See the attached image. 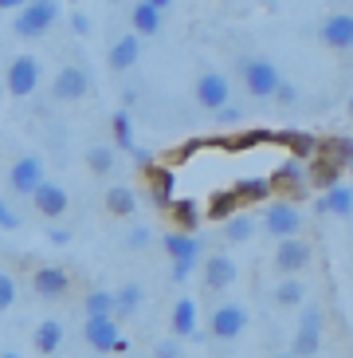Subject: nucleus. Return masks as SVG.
<instances>
[{"mask_svg": "<svg viewBox=\"0 0 353 358\" xmlns=\"http://www.w3.org/2000/svg\"><path fill=\"white\" fill-rule=\"evenodd\" d=\"M239 83L248 87V95H255V99H275L283 75L271 59H255L251 55V59H239Z\"/></svg>", "mask_w": 353, "mask_h": 358, "instance_id": "1", "label": "nucleus"}, {"mask_svg": "<svg viewBox=\"0 0 353 358\" xmlns=\"http://www.w3.org/2000/svg\"><path fill=\"white\" fill-rule=\"evenodd\" d=\"M55 16H59V0H28L20 12H16V36H24V40H36V36L52 32Z\"/></svg>", "mask_w": 353, "mask_h": 358, "instance_id": "2", "label": "nucleus"}, {"mask_svg": "<svg viewBox=\"0 0 353 358\" xmlns=\"http://www.w3.org/2000/svg\"><path fill=\"white\" fill-rule=\"evenodd\" d=\"M165 252H169V260H173V280L181 284V280H188L193 268L200 264V241L193 232H165Z\"/></svg>", "mask_w": 353, "mask_h": 358, "instance_id": "3", "label": "nucleus"}, {"mask_svg": "<svg viewBox=\"0 0 353 358\" xmlns=\"http://www.w3.org/2000/svg\"><path fill=\"white\" fill-rule=\"evenodd\" d=\"M83 338H87V347L98 350V355H110V350H130V343L122 338V331H118V319H114V315L87 319V323H83Z\"/></svg>", "mask_w": 353, "mask_h": 358, "instance_id": "4", "label": "nucleus"}, {"mask_svg": "<svg viewBox=\"0 0 353 358\" xmlns=\"http://www.w3.org/2000/svg\"><path fill=\"white\" fill-rule=\"evenodd\" d=\"M263 229H267V236H275V241L299 236V232H302L299 205H294V201H271L267 209H263Z\"/></svg>", "mask_w": 353, "mask_h": 358, "instance_id": "5", "label": "nucleus"}, {"mask_svg": "<svg viewBox=\"0 0 353 358\" xmlns=\"http://www.w3.org/2000/svg\"><path fill=\"white\" fill-rule=\"evenodd\" d=\"M248 331V307L243 303H220L208 319V335L220 338V343H232Z\"/></svg>", "mask_w": 353, "mask_h": 358, "instance_id": "6", "label": "nucleus"}, {"mask_svg": "<svg viewBox=\"0 0 353 358\" xmlns=\"http://www.w3.org/2000/svg\"><path fill=\"white\" fill-rule=\"evenodd\" d=\"M322 347V307H302V319H299V331H294V343L291 350L299 358H310L314 350Z\"/></svg>", "mask_w": 353, "mask_h": 358, "instance_id": "7", "label": "nucleus"}, {"mask_svg": "<svg viewBox=\"0 0 353 358\" xmlns=\"http://www.w3.org/2000/svg\"><path fill=\"white\" fill-rule=\"evenodd\" d=\"M310 260H314L310 244L299 241V236H287V241H279V248H275V272H283V275H302L310 268Z\"/></svg>", "mask_w": 353, "mask_h": 358, "instance_id": "8", "label": "nucleus"}, {"mask_svg": "<svg viewBox=\"0 0 353 358\" xmlns=\"http://www.w3.org/2000/svg\"><path fill=\"white\" fill-rule=\"evenodd\" d=\"M4 87H8V95L16 99H28L36 87H40V64L31 59V55H16L8 64V79H4Z\"/></svg>", "mask_w": 353, "mask_h": 358, "instance_id": "9", "label": "nucleus"}, {"mask_svg": "<svg viewBox=\"0 0 353 358\" xmlns=\"http://www.w3.org/2000/svg\"><path fill=\"white\" fill-rule=\"evenodd\" d=\"M236 275H239V268H236V260H232L228 252H212L204 264H200V280H204L208 292H224V287H232L236 284Z\"/></svg>", "mask_w": 353, "mask_h": 358, "instance_id": "10", "label": "nucleus"}, {"mask_svg": "<svg viewBox=\"0 0 353 358\" xmlns=\"http://www.w3.org/2000/svg\"><path fill=\"white\" fill-rule=\"evenodd\" d=\"M193 95H197V103L204 106V110H212V115H216L220 106H228L232 87H228V79H224L220 71H204L197 79V87H193Z\"/></svg>", "mask_w": 353, "mask_h": 358, "instance_id": "11", "label": "nucleus"}, {"mask_svg": "<svg viewBox=\"0 0 353 358\" xmlns=\"http://www.w3.org/2000/svg\"><path fill=\"white\" fill-rule=\"evenodd\" d=\"M8 185H12V193L31 197V193L43 185V162L36 158V154H24V158L8 169Z\"/></svg>", "mask_w": 353, "mask_h": 358, "instance_id": "12", "label": "nucleus"}, {"mask_svg": "<svg viewBox=\"0 0 353 358\" xmlns=\"http://www.w3.org/2000/svg\"><path fill=\"white\" fill-rule=\"evenodd\" d=\"M318 36H322V43L333 48V52H350L353 48V12H333V16H326Z\"/></svg>", "mask_w": 353, "mask_h": 358, "instance_id": "13", "label": "nucleus"}, {"mask_svg": "<svg viewBox=\"0 0 353 358\" xmlns=\"http://www.w3.org/2000/svg\"><path fill=\"white\" fill-rule=\"evenodd\" d=\"M87 91H91V79H87L83 67H75V64H67L52 79V95L59 99V103H75V99H83Z\"/></svg>", "mask_w": 353, "mask_h": 358, "instance_id": "14", "label": "nucleus"}, {"mask_svg": "<svg viewBox=\"0 0 353 358\" xmlns=\"http://www.w3.org/2000/svg\"><path fill=\"white\" fill-rule=\"evenodd\" d=\"M146 185H149V197L161 205V209H169L173 205V193H176V173L173 166H149L146 169Z\"/></svg>", "mask_w": 353, "mask_h": 358, "instance_id": "15", "label": "nucleus"}, {"mask_svg": "<svg viewBox=\"0 0 353 358\" xmlns=\"http://www.w3.org/2000/svg\"><path fill=\"white\" fill-rule=\"evenodd\" d=\"M31 201H36V213H40V217H47V221H55V217H63V213H67V189H63V185H55V181H43L40 189L31 193Z\"/></svg>", "mask_w": 353, "mask_h": 358, "instance_id": "16", "label": "nucleus"}, {"mask_svg": "<svg viewBox=\"0 0 353 358\" xmlns=\"http://www.w3.org/2000/svg\"><path fill=\"white\" fill-rule=\"evenodd\" d=\"M31 287H36V295H43V299H59V295H67V287H71V275L63 272V268H40V272L31 275Z\"/></svg>", "mask_w": 353, "mask_h": 358, "instance_id": "17", "label": "nucleus"}, {"mask_svg": "<svg viewBox=\"0 0 353 358\" xmlns=\"http://www.w3.org/2000/svg\"><path fill=\"white\" fill-rule=\"evenodd\" d=\"M137 55H142V36L137 32H130V36L110 43V67H114V71H130V67L137 64Z\"/></svg>", "mask_w": 353, "mask_h": 358, "instance_id": "18", "label": "nucleus"}, {"mask_svg": "<svg viewBox=\"0 0 353 358\" xmlns=\"http://www.w3.org/2000/svg\"><path fill=\"white\" fill-rule=\"evenodd\" d=\"M275 142H283V146L291 150V158H299V162H314V158H318V138H314V134L283 130V134H275Z\"/></svg>", "mask_w": 353, "mask_h": 358, "instance_id": "19", "label": "nucleus"}, {"mask_svg": "<svg viewBox=\"0 0 353 358\" xmlns=\"http://www.w3.org/2000/svg\"><path fill=\"white\" fill-rule=\"evenodd\" d=\"M271 189H287V193H294V197H306V189H302V162L299 158L283 162V166L271 173Z\"/></svg>", "mask_w": 353, "mask_h": 358, "instance_id": "20", "label": "nucleus"}, {"mask_svg": "<svg viewBox=\"0 0 353 358\" xmlns=\"http://www.w3.org/2000/svg\"><path fill=\"white\" fill-rule=\"evenodd\" d=\"M31 347L40 350L43 358H52L55 350L63 347V323L59 319H43V323L36 327V335H31Z\"/></svg>", "mask_w": 353, "mask_h": 358, "instance_id": "21", "label": "nucleus"}, {"mask_svg": "<svg viewBox=\"0 0 353 358\" xmlns=\"http://www.w3.org/2000/svg\"><path fill=\"white\" fill-rule=\"evenodd\" d=\"M169 327H173L176 338H193L197 335V303L193 299H176L173 315H169Z\"/></svg>", "mask_w": 353, "mask_h": 358, "instance_id": "22", "label": "nucleus"}, {"mask_svg": "<svg viewBox=\"0 0 353 358\" xmlns=\"http://www.w3.org/2000/svg\"><path fill=\"white\" fill-rule=\"evenodd\" d=\"M318 213L353 217V189H350V185H330V189H326V197L318 201Z\"/></svg>", "mask_w": 353, "mask_h": 358, "instance_id": "23", "label": "nucleus"}, {"mask_svg": "<svg viewBox=\"0 0 353 358\" xmlns=\"http://www.w3.org/2000/svg\"><path fill=\"white\" fill-rule=\"evenodd\" d=\"M302 299H306V280L302 275H283L275 284V303L279 307H302Z\"/></svg>", "mask_w": 353, "mask_h": 358, "instance_id": "24", "label": "nucleus"}, {"mask_svg": "<svg viewBox=\"0 0 353 358\" xmlns=\"http://www.w3.org/2000/svg\"><path fill=\"white\" fill-rule=\"evenodd\" d=\"M134 32L137 36H157L161 32V8L157 4H149V0H142V4H134Z\"/></svg>", "mask_w": 353, "mask_h": 358, "instance_id": "25", "label": "nucleus"}, {"mask_svg": "<svg viewBox=\"0 0 353 358\" xmlns=\"http://www.w3.org/2000/svg\"><path fill=\"white\" fill-rule=\"evenodd\" d=\"M239 205H243V201H239L236 189H220L216 197L208 201V217H204V221H228V217H236V213H239Z\"/></svg>", "mask_w": 353, "mask_h": 358, "instance_id": "26", "label": "nucleus"}, {"mask_svg": "<svg viewBox=\"0 0 353 358\" xmlns=\"http://www.w3.org/2000/svg\"><path fill=\"white\" fill-rule=\"evenodd\" d=\"M106 209L114 213V217H134L137 213V197L130 185H114V189H106Z\"/></svg>", "mask_w": 353, "mask_h": 358, "instance_id": "27", "label": "nucleus"}, {"mask_svg": "<svg viewBox=\"0 0 353 358\" xmlns=\"http://www.w3.org/2000/svg\"><path fill=\"white\" fill-rule=\"evenodd\" d=\"M137 307H142V287H137V284H122L114 292V319L137 315Z\"/></svg>", "mask_w": 353, "mask_h": 358, "instance_id": "28", "label": "nucleus"}, {"mask_svg": "<svg viewBox=\"0 0 353 358\" xmlns=\"http://www.w3.org/2000/svg\"><path fill=\"white\" fill-rule=\"evenodd\" d=\"M83 315H87V319L114 315V292H106V287H94V292H87V299H83Z\"/></svg>", "mask_w": 353, "mask_h": 358, "instance_id": "29", "label": "nucleus"}, {"mask_svg": "<svg viewBox=\"0 0 353 358\" xmlns=\"http://www.w3.org/2000/svg\"><path fill=\"white\" fill-rule=\"evenodd\" d=\"M251 232H255V221H251L248 213H236V217H228V221H224V241H232V244L251 241Z\"/></svg>", "mask_w": 353, "mask_h": 358, "instance_id": "30", "label": "nucleus"}, {"mask_svg": "<svg viewBox=\"0 0 353 358\" xmlns=\"http://www.w3.org/2000/svg\"><path fill=\"white\" fill-rule=\"evenodd\" d=\"M318 154H326V158H333L338 166H350L353 162V142L350 138H326V142H318Z\"/></svg>", "mask_w": 353, "mask_h": 358, "instance_id": "31", "label": "nucleus"}, {"mask_svg": "<svg viewBox=\"0 0 353 358\" xmlns=\"http://www.w3.org/2000/svg\"><path fill=\"white\" fill-rule=\"evenodd\" d=\"M169 213H173V221L181 224L185 232H193L200 221H204V217H200V209H197V201H173V205H169Z\"/></svg>", "mask_w": 353, "mask_h": 358, "instance_id": "32", "label": "nucleus"}, {"mask_svg": "<svg viewBox=\"0 0 353 358\" xmlns=\"http://www.w3.org/2000/svg\"><path fill=\"white\" fill-rule=\"evenodd\" d=\"M236 193L239 201H267L275 189H271V178H251V181H239Z\"/></svg>", "mask_w": 353, "mask_h": 358, "instance_id": "33", "label": "nucleus"}, {"mask_svg": "<svg viewBox=\"0 0 353 358\" xmlns=\"http://www.w3.org/2000/svg\"><path fill=\"white\" fill-rule=\"evenodd\" d=\"M87 166H91V173L106 178V173L114 169V150H110V146H94L91 154H87Z\"/></svg>", "mask_w": 353, "mask_h": 358, "instance_id": "34", "label": "nucleus"}, {"mask_svg": "<svg viewBox=\"0 0 353 358\" xmlns=\"http://www.w3.org/2000/svg\"><path fill=\"white\" fill-rule=\"evenodd\" d=\"M114 142H118V150H134L137 146V142H134V122H130L126 110H118V115H114Z\"/></svg>", "mask_w": 353, "mask_h": 358, "instance_id": "35", "label": "nucleus"}, {"mask_svg": "<svg viewBox=\"0 0 353 358\" xmlns=\"http://www.w3.org/2000/svg\"><path fill=\"white\" fill-rule=\"evenodd\" d=\"M12 303H16V280L0 272V311H8Z\"/></svg>", "mask_w": 353, "mask_h": 358, "instance_id": "36", "label": "nucleus"}, {"mask_svg": "<svg viewBox=\"0 0 353 358\" xmlns=\"http://www.w3.org/2000/svg\"><path fill=\"white\" fill-rule=\"evenodd\" d=\"M0 229H4V232L20 229V213L12 209V205H8V201H4V197H0Z\"/></svg>", "mask_w": 353, "mask_h": 358, "instance_id": "37", "label": "nucleus"}, {"mask_svg": "<svg viewBox=\"0 0 353 358\" xmlns=\"http://www.w3.org/2000/svg\"><path fill=\"white\" fill-rule=\"evenodd\" d=\"M275 103H279V106H294V103H299V91H294V83H287V79H283L279 91H275Z\"/></svg>", "mask_w": 353, "mask_h": 358, "instance_id": "38", "label": "nucleus"}, {"mask_svg": "<svg viewBox=\"0 0 353 358\" xmlns=\"http://www.w3.org/2000/svg\"><path fill=\"white\" fill-rule=\"evenodd\" d=\"M216 122H224V127H236V122H243V110H239V106H220L216 110Z\"/></svg>", "mask_w": 353, "mask_h": 358, "instance_id": "39", "label": "nucleus"}, {"mask_svg": "<svg viewBox=\"0 0 353 358\" xmlns=\"http://www.w3.org/2000/svg\"><path fill=\"white\" fill-rule=\"evenodd\" d=\"M149 244V229L146 224H134V229H130V248H146Z\"/></svg>", "mask_w": 353, "mask_h": 358, "instance_id": "40", "label": "nucleus"}, {"mask_svg": "<svg viewBox=\"0 0 353 358\" xmlns=\"http://www.w3.org/2000/svg\"><path fill=\"white\" fill-rule=\"evenodd\" d=\"M71 28H75L79 36H87V32H91V16H87V12H75V16H71Z\"/></svg>", "mask_w": 353, "mask_h": 358, "instance_id": "41", "label": "nucleus"}, {"mask_svg": "<svg viewBox=\"0 0 353 358\" xmlns=\"http://www.w3.org/2000/svg\"><path fill=\"white\" fill-rule=\"evenodd\" d=\"M130 154H134V162H137V169H149V166H153V154H149V150H142V146H134V150H130Z\"/></svg>", "mask_w": 353, "mask_h": 358, "instance_id": "42", "label": "nucleus"}, {"mask_svg": "<svg viewBox=\"0 0 353 358\" xmlns=\"http://www.w3.org/2000/svg\"><path fill=\"white\" fill-rule=\"evenodd\" d=\"M157 358H181V347L176 343H157Z\"/></svg>", "mask_w": 353, "mask_h": 358, "instance_id": "43", "label": "nucleus"}, {"mask_svg": "<svg viewBox=\"0 0 353 358\" xmlns=\"http://www.w3.org/2000/svg\"><path fill=\"white\" fill-rule=\"evenodd\" d=\"M52 241L55 244H67V241H71V232H67V229H52Z\"/></svg>", "mask_w": 353, "mask_h": 358, "instance_id": "44", "label": "nucleus"}, {"mask_svg": "<svg viewBox=\"0 0 353 358\" xmlns=\"http://www.w3.org/2000/svg\"><path fill=\"white\" fill-rule=\"evenodd\" d=\"M28 0H0V8H24Z\"/></svg>", "mask_w": 353, "mask_h": 358, "instance_id": "45", "label": "nucleus"}, {"mask_svg": "<svg viewBox=\"0 0 353 358\" xmlns=\"http://www.w3.org/2000/svg\"><path fill=\"white\" fill-rule=\"evenodd\" d=\"M149 4H157V8H169V4H173V0H149Z\"/></svg>", "mask_w": 353, "mask_h": 358, "instance_id": "46", "label": "nucleus"}, {"mask_svg": "<svg viewBox=\"0 0 353 358\" xmlns=\"http://www.w3.org/2000/svg\"><path fill=\"white\" fill-rule=\"evenodd\" d=\"M0 358H20V355H16V350H4V355H0Z\"/></svg>", "mask_w": 353, "mask_h": 358, "instance_id": "47", "label": "nucleus"}, {"mask_svg": "<svg viewBox=\"0 0 353 358\" xmlns=\"http://www.w3.org/2000/svg\"><path fill=\"white\" fill-rule=\"evenodd\" d=\"M279 358H299V355H279Z\"/></svg>", "mask_w": 353, "mask_h": 358, "instance_id": "48", "label": "nucleus"}, {"mask_svg": "<svg viewBox=\"0 0 353 358\" xmlns=\"http://www.w3.org/2000/svg\"><path fill=\"white\" fill-rule=\"evenodd\" d=\"M350 169H353V162H350Z\"/></svg>", "mask_w": 353, "mask_h": 358, "instance_id": "49", "label": "nucleus"}, {"mask_svg": "<svg viewBox=\"0 0 353 358\" xmlns=\"http://www.w3.org/2000/svg\"><path fill=\"white\" fill-rule=\"evenodd\" d=\"M114 4H118V0H114Z\"/></svg>", "mask_w": 353, "mask_h": 358, "instance_id": "50", "label": "nucleus"}]
</instances>
